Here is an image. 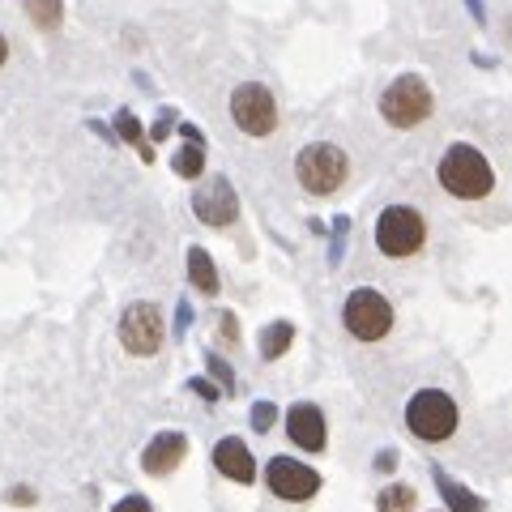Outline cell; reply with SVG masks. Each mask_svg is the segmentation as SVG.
<instances>
[{"mask_svg":"<svg viewBox=\"0 0 512 512\" xmlns=\"http://www.w3.org/2000/svg\"><path fill=\"white\" fill-rule=\"evenodd\" d=\"M436 180H440L444 192H453V197H461V201H483L487 192L495 188V171L474 146L461 141V146L444 150L440 167H436Z\"/></svg>","mask_w":512,"mask_h":512,"instance_id":"1","label":"cell"},{"mask_svg":"<svg viewBox=\"0 0 512 512\" xmlns=\"http://www.w3.org/2000/svg\"><path fill=\"white\" fill-rule=\"evenodd\" d=\"M350 175V163L338 146H329V141H312V146H303L295 154V180L303 192H312V197H333Z\"/></svg>","mask_w":512,"mask_h":512,"instance_id":"2","label":"cell"},{"mask_svg":"<svg viewBox=\"0 0 512 512\" xmlns=\"http://www.w3.org/2000/svg\"><path fill=\"white\" fill-rule=\"evenodd\" d=\"M423 239H427V222L414 205H389V210L376 218V248L384 256H393V261L414 256L423 248Z\"/></svg>","mask_w":512,"mask_h":512,"instance_id":"3","label":"cell"},{"mask_svg":"<svg viewBox=\"0 0 512 512\" xmlns=\"http://www.w3.org/2000/svg\"><path fill=\"white\" fill-rule=\"evenodd\" d=\"M431 107H436V99H431V90L419 73L397 77V82L380 94V116L393 128H419L431 116Z\"/></svg>","mask_w":512,"mask_h":512,"instance_id":"4","label":"cell"},{"mask_svg":"<svg viewBox=\"0 0 512 512\" xmlns=\"http://www.w3.org/2000/svg\"><path fill=\"white\" fill-rule=\"evenodd\" d=\"M406 427L427 444H440L457 431V402L440 389H423L410 397L406 406Z\"/></svg>","mask_w":512,"mask_h":512,"instance_id":"5","label":"cell"},{"mask_svg":"<svg viewBox=\"0 0 512 512\" xmlns=\"http://www.w3.org/2000/svg\"><path fill=\"white\" fill-rule=\"evenodd\" d=\"M342 325L350 329V338L380 342L384 333L393 329V303L380 291H372V286H359V291H350L346 308H342Z\"/></svg>","mask_w":512,"mask_h":512,"instance_id":"6","label":"cell"},{"mask_svg":"<svg viewBox=\"0 0 512 512\" xmlns=\"http://www.w3.org/2000/svg\"><path fill=\"white\" fill-rule=\"evenodd\" d=\"M231 120L239 124V133L248 137H269L278 128V103L261 82H244L231 90Z\"/></svg>","mask_w":512,"mask_h":512,"instance_id":"7","label":"cell"},{"mask_svg":"<svg viewBox=\"0 0 512 512\" xmlns=\"http://www.w3.org/2000/svg\"><path fill=\"white\" fill-rule=\"evenodd\" d=\"M120 342L128 355L137 359H150L163 350L167 342V325H163V312L154 308V303H133L124 316H120Z\"/></svg>","mask_w":512,"mask_h":512,"instance_id":"8","label":"cell"},{"mask_svg":"<svg viewBox=\"0 0 512 512\" xmlns=\"http://www.w3.org/2000/svg\"><path fill=\"white\" fill-rule=\"evenodd\" d=\"M265 483L269 491L278 495V500H291V504H303V500H312V495L320 491V474L308 470L303 461L295 457H274L265 466Z\"/></svg>","mask_w":512,"mask_h":512,"instance_id":"9","label":"cell"},{"mask_svg":"<svg viewBox=\"0 0 512 512\" xmlns=\"http://www.w3.org/2000/svg\"><path fill=\"white\" fill-rule=\"evenodd\" d=\"M192 214H197L205 227H231L239 218V197H235L231 180H222V175L205 180L197 192H192Z\"/></svg>","mask_w":512,"mask_h":512,"instance_id":"10","label":"cell"},{"mask_svg":"<svg viewBox=\"0 0 512 512\" xmlns=\"http://www.w3.org/2000/svg\"><path fill=\"white\" fill-rule=\"evenodd\" d=\"M188 453V436L184 431H158V436L146 444V453H141V466H146V474H171L180 470V461Z\"/></svg>","mask_w":512,"mask_h":512,"instance_id":"11","label":"cell"},{"mask_svg":"<svg viewBox=\"0 0 512 512\" xmlns=\"http://www.w3.org/2000/svg\"><path fill=\"white\" fill-rule=\"evenodd\" d=\"M286 436H291V444L308 448V453H320V448H325V414L312 402L291 406L286 410Z\"/></svg>","mask_w":512,"mask_h":512,"instance_id":"12","label":"cell"},{"mask_svg":"<svg viewBox=\"0 0 512 512\" xmlns=\"http://www.w3.org/2000/svg\"><path fill=\"white\" fill-rule=\"evenodd\" d=\"M214 466H218L222 478H231V483H239V487H248L256 478V461H252L248 444L239 436H227V440L214 444Z\"/></svg>","mask_w":512,"mask_h":512,"instance_id":"13","label":"cell"},{"mask_svg":"<svg viewBox=\"0 0 512 512\" xmlns=\"http://www.w3.org/2000/svg\"><path fill=\"white\" fill-rule=\"evenodd\" d=\"M431 474H436V487H440V495H444L448 512H483V508H487L474 491H466V487L457 483V478H448L444 470H431Z\"/></svg>","mask_w":512,"mask_h":512,"instance_id":"14","label":"cell"},{"mask_svg":"<svg viewBox=\"0 0 512 512\" xmlns=\"http://www.w3.org/2000/svg\"><path fill=\"white\" fill-rule=\"evenodd\" d=\"M188 282L197 286L201 295H218V269L205 248H188Z\"/></svg>","mask_w":512,"mask_h":512,"instance_id":"15","label":"cell"},{"mask_svg":"<svg viewBox=\"0 0 512 512\" xmlns=\"http://www.w3.org/2000/svg\"><path fill=\"white\" fill-rule=\"evenodd\" d=\"M291 342H295V325L291 320H274L265 333H261V359H282L286 350H291Z\"/></svg>","mask_w":512,"mask_h":512,"instance_id":"16","label":"cell"},{"mask_svg":"<svg viewBox=\"0 0 512 512\" xmlns=\"http://www.w3.org/2000/svg\"><path fill=\"white\" fill-rule=\"evenodd\" d=\"M22 5H26V18L35 30H60V22H64L60 0H22Z\"/></svg>","mask_w":512,"mask_h":512,"instance_id":"17","label":"cell"},{"mask_svg":"<svg viewBox=\"0 0 512 512\" xmlns=\"http://www.w3.org/2000/svg\"><path fill=\"white\" fill-rule=\"evenodd\" d=\"M171 167L180 171L184 180H201V175H205V146H201V141H188V146L171 158Z\"/></svg>","mask_w":512,"mask_h":512,"instance_id":"18","label":"cell"},{"mask_svg":"<svg viewBox=\"0 0 512 512\" xmlns=\"http://www.w3.org/2000/svg\"><path fill=\"white\" fill-rule=\"evenodd\" d=\"M116 133L128 141V146H137V150H141V158H146V163L154 158L150 141H146V128H141V120L133 116V111H120V116H116Z\"/></svg>","mask_w":512,"mask_h":512,"instance_id":"19","label":"cell"},{"mask_svg":"<svg viewBox=\"0 0 512 512\" xmlns=\"http://www.w3.org/2000/svg\"><path fill=\"white\" fill-rule=\"evenodd\" d=\"M376 508H380V512H410V508H414V487H406V483L384 487V491L376 495Z\"/></svg>","mask_w":512,"mask_h":512,"instance_id":"20","label":"cell"},{"mask_svg":"<svg viewBox=\"0 0 512 512\" xmlns=\"http://www.w3.org/2000/svg\"><path fill=\"white\" fill-rule=\"evenodd\" d=\"M274 419H278V406L274 402H256L252 406V431H261V436H265V431L274 427Z\"/></svg>","mask_w":512,"mask_h":512,"instance_id":"21","label":"cell"},{"mask_svg":"<svg viewBox=\"0 0 512 512\" xmlns=\"http://www.w3.org/2000/svg\"><path fill=\"white\" fill-rule=\"evenodd\" d=\"M205 367L218 376V384H222V393H235V376H231V367H227V359L222 355H205Z\"/></svg>","mask_w":512,"mask_h":512,"instance_id":"22","label":"cell"},{"mask_svg":"<svg viewBox=\"0 0 512 512\" xmlns=\"http://www.w3.org/2000/svg\"><path fill=\"white\" fill-rule=\"evenodd\" d=\"M218 338L227 342V346H239V320H235V312H222V320H218Z\"/></svg>","mask_w":512,"mask_h":512,"instance_id":"23","label":"cell"},{"mask_svg":"<svg viewBox=\"0 0 512 512\" xmlns=\"http://www.w3.org/2000/svg\"><path fill=\"white\" fill-rule=\"evenodd\" d=\"M111 512H154V504L146 500V495H124V500L111 508Z\"/></svg>","mask_w":512,"mask_h":512,"instance_id":"24","label":"cell"},{"mask_svg":"<svg viewBox=\"0 0 512 512\" xmlns=\"http://www.w3.org/2000/svg\"><path fill=\"white\" fill-rule=\"evenodd\" d=\"M188 389L197 393V397H205V402H214V397H218V389H214L210 380H188Z\"/></svg>","mask_w":512,"mask_h":512,"instance_id":"25","label":"cell"},{"mask_svg":"<svg viewBox=\"0 0 512 512\" xmlns=\"http://www.w3.org/2000/svg\"><path fill=\"white\" fill-rule=\"evenodd\" d=\"M171 120H175V116H171V111H163V120H158V124H154V133H150V137H154V141H163V137L171 133Z\"/></svg>","mask_w":512,"mask_h":512,"instance_id":"26","label":"cell"},{"mask_svg":"<svg viewBox=\"0 0 512 512\" xmlns=\"http://www.w3.org/2000/svg\"><path fill=\"white\" fill-rule=\"evenodd\" d=\"M9 500H13V504H35V491H30V487H13Z\"/></svg>","mask_w":512,"mask_h":512,"instance_id":"27","label":"cell"},{"mask_svg":"<svg viewBox=\"0 0 512 512\" xmlns=\"http://www.w3.org/2000/svg\"><path fill=\"white\" fill-rule=\"evenodd\" d=\"M393 466H397V453H380V457H376V470H380V474H389Z\"/></svg>","mask_w":512,"mask_h":512,"instance_id":"28","label":"cell"},{"mask_svg":"<svg viewBox=\"0 0 512 512\" xmlns=\"http://www.w3.org/2000/svg\"><path fill=\"white\" fill-rule=\"evenodd\" d=\"M188 320H192V308H188V303H180V320H175V333H184Z\"/></svg>","mask_w":512,"mask_h":512,"instance_id":"29","label":"cell"},{"mask_svg":"<svg viewBox=\"0 0 512 512\" xmlns=\"http://www.w3.org/2000/svg\"><path fill=\"white\" fill-rule=\"evenodd\" d=\"M470 13H474L478 22H483V0H470Z\"/></svg>","mask_w":512,"mask_h":512,"instance_id":"30","label":"cell"},{"mask_svg":"<svg viewBox=\"0 0 512 512\" xmlns=\"http://www.w3.org/2000/svg\"><path fill=\"white\" fill-rule=\"evenodd\" d=\"M5 60H9V39L0 35V64H5Z\"/></svg>","mask_w":512,"mask_h":512,"instance_id":"31","label":"cell"}]
</instances>
